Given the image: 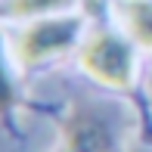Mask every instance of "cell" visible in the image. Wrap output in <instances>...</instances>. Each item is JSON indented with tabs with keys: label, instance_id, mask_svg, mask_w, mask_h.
<instances>
[{
	"label": "cell",
	"instance_id": "5b68a950",
	"mask_svg": "<svg viewBox=\"0 0 152 152\" xmlns=\"http://www.w3.org/2000/svg\"><path fill=\"white\" fill-rule=\"evenodd\" d=\"M0 78H3V75H0ZM6 99V87H3V81H0V102Z\"/></svg>",
	"mask_w": 152,
	"mask_h": 152
},
{
	"label": "cell",
	"instance_id": "6da1fadb",
	"mask_svg": "<svg viewBox=\"0 0 152 152\" xmlns=\"http://www.w3.org/2000/svg\"><path fill=\"white\" fill-rule=\"evenodd\" d=\"M84 19L81 16H37L19 28L16 34V56L22 65H40V62L62 56L81 40Z\"/></svg>",
	"mask_w": 152,
	"mask_h": 152
},
{
	"label": "cell",
	"instance_id": "277c9868",
	"mask_svg": "<svg viewBox=\"0 0 152 152\" xmlns=\"http://www.w3.org/2000/svg\"><path fill=\"white\" fill-rule=\"evenodd\" d=\"M68 0H6V12L16 19H37L62 10Z\"/></svg>",
	"mask_w": 152,
	"mask_h": 152
},
{
	"label": "cell",
	"instance_id": "7a4b0ae2",
	"mask_svg": "<svg viewBox=\"0 0 152 152\" xmlns=\"http://www.w3.org/2000/svg\"><path fill=\"white\" fill-rule=\"evenodd\" d=\"M78 62L90 78L106 87H130L137 72L134 40L118 31H96L81 44Z\"/></svg>",
	"mask_w": 152,
	"mask_h": 152
},
{
	"label": "cell",
	"instance_id": "3957f363",
	"mask_svg": "<svg viewBox=\"0 0 152 152\" xmlns=\"http://www.w3.org/2000/svg\"><path fill=\"white\" fill-rule=\"evenodd\" d=\"M118 16L127 37L152 50V0H118Z\"/></svg>",
	"mask_w": 152,
	"mask_h": 152
}]
</instances>
